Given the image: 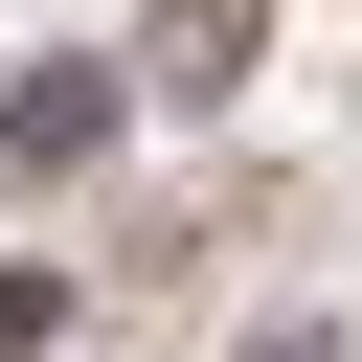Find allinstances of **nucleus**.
<instances>
[{"label":"nucleus","instance_id":"1","mask_svg":"<svg viewBox=\"0 0 362 362\" xmlns=\"http://www.w3.org/2000/svg\"><path fill=\"white\" fill-rule=\"evenodd\" d=\"M136 113H158V90H136V45H23V68H0V181H23V204H68V181H113V158H136Z\"/></svg>","mask_w":362,"mask_h":362},{"label":"nucleus","instance_id":"2","mask_svg":"<svg viewBox=\"0 0 362 362\" xmlns=\"http://www.w3.org/2000/svg\"><path fill=\"white\" fill-rule=\"evenodd\" d=\"M249 45H272V0H136V90H158V113H226Z\"/></svg>","mask_w":362,"mask_h":362},{"label":"nucleus","instance_id":"3","mask_svg":"<svg viewBox=\"0 0 362 362\" xmlns=\"http://www.w3.org/2000/svg\"><path fill=\"white\" fill-rule=\"evenodd\" d=\"M68 317H90V272H45V249H0V362H68Z\"/></svg>","mask_w":362,"mask_h":362},{"label":"nucleus","instance_id":"4","mask_svg":"<svg viewBox=\"0 0 362 362\" xmlns=\"http://www.w3.org/2000/svg\"><path fill=\"white\" fill-rule=\"evenodd\" d=\"M226 362H362V317H249Z\"/></svg>","mask_w":362,"mask_h":362}]
</instances>
